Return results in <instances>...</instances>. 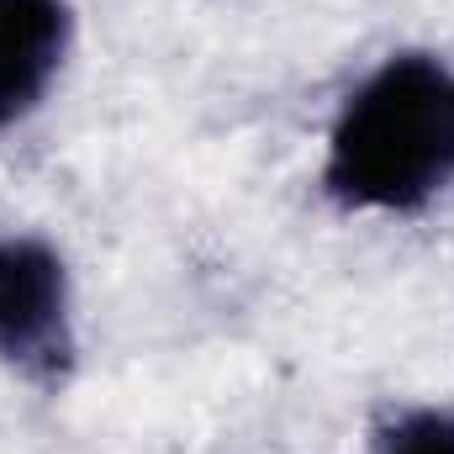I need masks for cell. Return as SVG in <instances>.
I'll use <instances>...</instances> for the list:
<instances>
[{"label":"cell","mask_w":454,"mask_h":454,"mask_svg":"<svg viewBox=\"0 0 454 454\" xmlns=\"http://www.w3.org/2000/svg\"><path fill=\"white\" fill-rule=\"evenodd\" d=\"M328 196L354 212H412L454 180V74L439 59L380 64L328 137Z\"/></svg>","instance_id":"6da1fadb"},{"label":"cell","mask_w":454,"mask_h":454,"mask_svg":"<svg viewBox=\"0 0 454 454\" xmlns=\"http://www.w3.org/2000/svg\"><path fill=\"white\" fill-rule=\"evenodd\" d=\"M0 359L32 375L69 364V275L37 238H0Z\"/></svg>","instance_id":"7a4b0ae2"},{"label":"cell","mask_w":454,"mask_h":454,"mask_svg":"<svg viewBox=\"0 0 454 454\" xmlns=\"http://www.w3.org/2000/svg\"><path fill=\"white\" fill-rule=\"evenodd\" d=\"M69 48L64 0H0V127L37 112Z\"/></svg>","instance_id":"3957f363"},{"label":"cell","mask_w":454,"mask_h":454,"mask_svg":"<svg viewBox=\"0 0 454 454\" xmlns=\"http://www.w3.org/2000/svg\"><path fill=\"white\" fill-rule=\"evenodd\" d=\"M375 454H454V412L428 407V412L402 418L396 428L380 434Z\"/></svg>","instance_id":"277c9868"}]
</instances>
